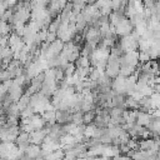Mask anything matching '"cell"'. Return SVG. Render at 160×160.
<instances>
[{
	"mask_svg": "<svg viewBox=\"0 0 160 160\" xmlns=\"http://www.w3.org/2000/svg\"><path fill=\"white\" fill-rule=\"evenodd\" d=\"M151 115L149 112H145V111H136V120H135V124L142 126V128H146L150 121H151Z\"/></svg>",
	"mask_w": 160,
	"mask_h": 160,
	"instance_id": "1",
	"label": "cell"
}]
</instances>
